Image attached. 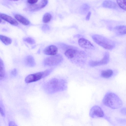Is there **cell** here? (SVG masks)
I'll list each match as a JSON object with an SVG mask.
<instances>
[{"instance_id": "6da1fadb", "label": "cell", "mask_w": 126, "mask_h": 126, "mask_svg": "<svg viewBox=\"0 0 126 126\" xmlns=\"http://www.w3.org/2000/svg\"><path fill=\"white\" fill-rule=\"evenodd\" d=\"M67 88L65 81L62 79H52L45 84L44 88L46 92L52 94L65 90Z\"/></svg>"}, {"instance_id": "7a4b0ae2", "label": "cell", "mask_w": 126, "mask_h": 126, "mask_svg": "<svg viewBox=\"0 0 126 126\" xmlns=\"http://www.w3.org/2000/svg\"><path fill=\"white\" fill-rule=\"evenodd\" d=\"M102 102L104 105L113 109L119 108L122 106L123 104L122 101L117 95L110 92L106 94Z\"/></svg>"}, {"instance_id": "3957f363", "label": "cell", "mask_w": 126, "mask_h": 126, "mask_svg": "<svg viewBox=\"0 0 126 126\" xmlns=\"http://www.w3.org/2000/svg\"><path fill=\"white\" fill-rule=\"evenodd\" d=\"M92 37L96 43L106 49L111 50L115 46L113 41L102 36L95 34L92 35Z\"/></svg>"}, {"instance_id": "277c9868", "label": "cell", "mask_w": 126, "mask_h": 126, "mask_svg": "<svg viewBox=\"0 0 126 126\" xmlns=\"http://www.w3.org/2000/svg\"><path fill=\"white\" fill-rule=\"evenodd\" d=\"M52 69L30 74L26 77L25 81L27 83L36 82L48 75L52 71Z\"/></svg>"}, {"instance_id": "5b68a950", "label": "cell", "mask_w": 126, "mask_h": 126, "mask_svg": "<svg viewBox=\"0 0 126 126\" xmlns=\"http://www.w3.org/2000/svg\"><path fill=\"white\" fill-rule=\"evenodd\" d=\"M63 59V58L61 55L56 54L46 58L43 61V64L47 66H55L60 63Z\"/></svg>"}, {"instance_id": "8992f818", "label": "cell", "mask_w": 126, "mask_h": 126, "mask_svg": "<svg viewBox=\"0 0 126 126\" xmlns=\"http://www.w3.org/2000/svg\"><path fill=\"white\" fill-rule=\"evenodd\" d=\"M65 56L72 63L78 60L81 54V50L76 48H70L66 50L64 53Z\"/></svg>"}, {"instance_id": "52a82bcc", "label": "cell", "mask_w": 126, "mask_h": 126, "mask_svg": "<svg viewBox=\"0 0 126 126\" xmlns=\"http://www.w3.org/2000/svg\"><path fill=\"white\" fill-rule=\"evenodd\" d=\"M109 60V53L108 52H106L101 60L98 61H91L89 62V65L92 67L104 65L108 63Z\"/></svg>"}, {"instance_id": "ba28073f", "label": "cell", "mask_w": 126, "mask_h": 126, "mask_svg": "<svg viewBox=\"0 0 126 126\" xmlns=\"http://www.w3.org/2000/svg\"><path fill=\"white\" fill-rule=\"evenodd\" d=\"M89 114L90 117L93 118L102 117L104 115L102 110L97 105L94 106L91 108Z\"/></svg>"}, {"instance_id": "9c48e42d", "label": "cell", "mask_w": 126, "mask_h": 126, "mask_svg": "<svg viewBox=\"0 0 126 126\" xmlns=\"http://www.w3.org/2000/svg\"><path fill=\"white\" fill-rule=\"evenodd\" d=\"M48 1L42 0L38 4H30L28 6L27 9L30 11H36L44 7L47 4Z\"/></svg>"}, {"instance_id": "30bf717a", "label": "cell", "mask_w": 126, "mask_h": 126, "mask_svg": "<svg viewBox=\"0 0 126 126\" xmlns=\"http://www.w3.org/2000/svg\"><path fill=\"white\" fill-rule=\"evenodd\" d=\"M78 43L81 47L86 49H93L94 47L93 45L88 40L83 38L79 39Z\"/></svg>"}, {"instance_id": "8fae6325", "label": "cell", "mask_w": 126, "mask_h": 126, "mask_svg": "<svg viewBox=\"0 0 126 126\" xmlns=\"http://www.w3.org/2000/svg\"><path fill=\"white\" fill-rule=\"evenodd\" d=\"M58 51V49L56 46L51 45L46 47L44 50L43 52L46 55L53 56L56 54Z\"/></svg>"}, {"instance_id": "7c38bea8", "label": "cell", "mask_w": 126, "mask_h": 126, "mask_svg": "<svg viewBox=\"0 0 126 126\" xmlns=\"http://www.w3.org/2000/svg\"><path fill=\"white\" fill-rule=\"evenodd\" d=\"M0 18L13 25L16 26L18 24L15 19L11 16L5 14L0 13Z\"/></svg>"}, {"instance_id": "4fadbf2b", "label": "cell", "mask_w": 126, "mask_h": 126, "mask_svg": "<svg viewBox=\"0 0 126 126\" xmlns=\"http://www.w3.org/2000/svg\"><path fill=\"white\" fill-rule=\"evenodd\" d=\"M114 30L116 33L118 35H124L126 34V26L124 25L118 26L114 28Z\"/></svg>"}, {"instance_id": "5bb4252c", "label": "cell", "mask_w": 126, "mask_h": 126, "mask_svg": "<svg viewBox=\"0 0 126 126\" xmlns=\"http://www.w3.org/2000/svg\"><path fill=\"white\" fill-rule=\"evenodd\" d=\"M14 17L17 20L24 25H27L30 24V22L28 19L20 15L15 14Z\"/></svg>"}, {"instance_id": "9a60e30c", "label": "cell", "mask_w": 126, "mask_h": 126, "mask_svg": "<svg viewBox=\"0 0 126 126\" xmlns=\"http://www.w3.org/2000/svg\"><path fill=\"white\" fill-rule=\"evenodd\" d=\"M25 63L27 66L30 67L34 66L35 64V63L33 58L32 56H27L25 60Z\"/></svg>"}, {"instance_id": "2e32d148", "label": "cell", "mask_w": 126, "mask_h": 126, "mask_svg": "<svg viewBox=\"0 0 126 126\" xmlns=\"http://www.w3.org/2000/svg\"><path fill=\"white\" fill-rule=\"evenodd\" d=\"M102 5L104 7L111 8H116L117 6L114 2L110 0H105L103 3Z\"/></svg>"}, {"instance_id": "e0dca14e", "label": "cell", "mask_w": 126, "mask_h": 126, "mask_svg": "<svg viewBox=\"0 0 126 126\" xmlns=\"http://www.w3.org/2000/svg\"><path fill=\"white\" fill-rule=\"evenodd\" d=\"M113 74V71L109 69L102 71L101 73V76L103 78H108L111 77Z\"/></svg>"}, {"instance_id": "ac0fdd59", "label": "cell", "mask_w": 126, "mask_h": 126, "mask_svg": "<svg viewBox=\"0 0 126 126\" xmlns=\"http://www.w3.org/2000/svg\"><path fill=\"white\" fill-rule=\"evenodd\" d=\"M5 72L4 64L2 60L0 58V80L4 78Z\"/></svg>"}, {"instance_id": "d6986e66", "label": "cell", "mask_w": 126, "mask_h": 126, "mask_svg": "<svg viewBox=\"0 0 126 126\" xmlns=\"http://www.w3.org/2000/svg\"><path fill=\"white\" fill-rule=\"evenodd\" d=\"M0 40L4 44L7 45L10 44L12 42L10 38L1 35H0Z\"/></svg>"}, {"instance_id": "ffe728a7", "label": "cell", "mask_w": 126, "mask_h": 126, "mask_svg": "<svg viewBox=\"0 0 126 126\" xmlns=\"http://www.w3.org/2000/svg\"><path fill=\"white\" fill-rule=\"evenodd\" d=\"M51 18L52 16L50 14L48 13H46L43 17V21L45 23H47L50 21Z\"/></svg>"}, {"instance_id": "44dd1931", "label": "cell", "mask_w": 126, "mask_h": 126, "mask_svg": "<svg viewBox=\"0 0 126 126\" xmlns=\"http://www.w3.org/2000/svg\"><path fill=\"white\" fill-rule=\"evenodd\" d=\"M90 9V6L87 4H84L81 6L80 8V12L82 14H85Z\"/></svg>"}, {"instance_id": "7402d4cb", "label": "cell", "mask_w": 126, "mask_h": 126, "mask_svg": "<svg viewBox=\"0 0 126 126\" xmlns=\"http://www.w3.org/2000/svg\"><path fill=\"white\" fill-rule=\"evenodd\" d=\"M117 2L120 7L125 10L126 9V0H117Z\"/></svg>"}, {"instance_id": "603a6c76", "label": "cell", "mask_w": 126, "mask_h": 126, "mask_svg": "<svg viewBox=\"0 0 126 126\" xmlns=\"http://www.w3.org/2000/svg\"><path fill=\"white\" fill-rule=\"evenodd\" d=\"M23 40L24 41L30 44H33L35 43L34 39L30 37L24 38L23 39Z\"/></svg>"}, {"instance_id": "cb8c5ba5", "label": "cell", "mask_w": 126, "mask_h": 126, "mask_svg": "<svg viewBox=\"0 0 126 126\" xmlns=\"http://www.w3.org/2000/svg\"><path fill=\"white\" fill-rule=\"evenodd\" d=\"M38 1L37 0H28L27 1V2L30 4H35Z\"/></svg>"}, {"instance_id": "d4e9b609", "label": "cell", "mask_w": 126, "mask_h": 126, "mask_svg": "<svg viewBox=\"0 0 126 126\" xmlns=\"http://www.w3.org/2000/svg\"><path fill=\"white\" fill-rule=\"evenodd\" d=\"M17 74V71L16 69H13L11 72V74L14 76H16Z\"/></svg>"}, {"instance_id": "484cf974", "label": "cell", "mask_w": 126, "mask_h": 126, "mask_svg": "<svg viewBox=\"0 0 126 126\" xmlns=\"http://www.w3.org/2000/svg\"><path fill=\"white\" fill-rule=\"evenodd\" d=\"M91 14V12L90 11L89 12L86 17V20H88L89 19Z\"/></svg>"}, {"instance_id": "4316f807", "label": "cell", "mask_w": 126, "mask_h": 126, "mask_svg": "<svg viewBox=\"0 0 126 126\" xmlns=\"http://www.w3.org/2000/svg\"><path fill=\"white\" fill-rule=\"evenodd\" d=\"M9 126H17L16 123L13 121H10L9 123Z\"/></svg>"}, {"instance_id": "83f0119b", "label": "cell", "mask_w": 126, "mask_h": 126, "mask_svg": "<svg viewBox=\"0 0 126 126\" xmlns=\"http://www.w3.org/2000/svg\"><path fill=\"white\" fill-rule=\"evenodd\" d=\"M0 113L2 116H4L5 113L3 109L2 108L0 105Z\"/></svg>"}, {"instance_id": "f1b7e54d", "label": "cell", "mask_w": 126, "mask_h": 126, "mask_svg": "<svg viewBox=\"0 0 126 126\" xmlns=\"http://www.w3.org/2000/svg\"><path fill=\"white\" fill-rule=\"evenodd\" d=\"M2 21L1 19L0 18V23H2Z\"/></svg>"}]
</instances>
